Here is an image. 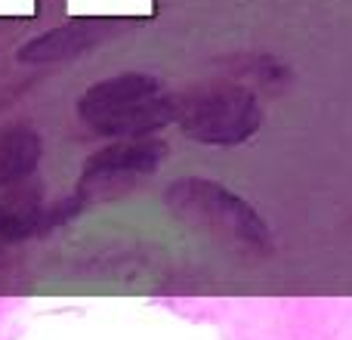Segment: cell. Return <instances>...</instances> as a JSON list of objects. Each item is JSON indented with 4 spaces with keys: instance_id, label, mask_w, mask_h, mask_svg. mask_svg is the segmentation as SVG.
<instances>
[{
    "instance_id": "277c9868",
    "label": "cell",
    "mask_w": 352,
    "mask_h": 340,
    "mask_svg": "<svg viewBox=\"0 0 352 340\" xmlns=\"http://www.w3.org/2000/svg\"><path fill=\"white\" fill-rule=\"evenodd\" d=\"M167 146L158 140H118L115 146L96 152L84 164L80 173V192L84 195H115L130 189L136 180L148 176L164 161Z\"/></svg>"
},
{
    "instance_id": "7a4b0ae2",
    "label": "cell",
    "mask_w": 352,
    "mask_h": 340,
    "mask_svg": "<svg viewBox=\"0 0 352 340\" xmlns=\"http://www.w3.org/2000/svg\"><path fill=\"white\" fill-rule=\"evenodd\" d=\"M164 198L170 213L188 229L244 248H272V235L260 211L223 182L204 176H182L167 186Z\"/></svg>"
},
{
    "instance_id": "6da1fadb",
    "label": "cell",
    "mask_w": 352,
    "mask_h": 340,
    "mask_svg": "<svg viewBox=\"0 0 352 340\" xmlns=\"http://www.w3.org/2000/svg\"><path fill=\"white\" fill-rule=\"evenodd\" d=\"M176 96L164 90L158 78L124 72L93 84L78 99V115L93 134L140 140L173 124Z\"/></svg>"
},
{
    "instance_id": "5b68a950",
    "label": "cell",
    "mask_w": 352,
    "mask_h": 340,
    "mask_svg": "<svg viewBox=\"0 0 352 340\" xmlns=\"http://www.w3.org/2000/svg\"><path fill=\"white\" fill-rule=\"evenodd\" d=\"M99 41V28L93 25H62V28H53L47 34L28 41L22 50H19V59L22 62H62L72 59V56H80Z\"/></svg>"
},
{
    "instance_id": "8992f818",
    "label": "cell",
    "mask_w": 352,
    "mask_h": 340,
    "mask_svg": "<svg viewBox=\"0 0 352 340\" xmlns=\"http://www.w3.org/2000/svg\"><path fill=\"white\" fill-rule=\"evenodd\" d=\"M41 161V136L31 127H10L0 134V189H12L34 173Z\"/></svg>"
},
{
    "instance_id": "3957f363",
    "label": "cell",
    "mask_w": 352,
    "mask_h": 340,
    "mask_svg": "<svg viewBox=\"0 0 352 340\" xmlns=\"http://www.w3.org/2000/svg\"><path fill=\"white\" fill-rule=\"evenodd\" d=\"M173 124L201 146L232 149L260 134L263 105L241 84H210L176 99Z\"/></svg>"
}]
</instances>
